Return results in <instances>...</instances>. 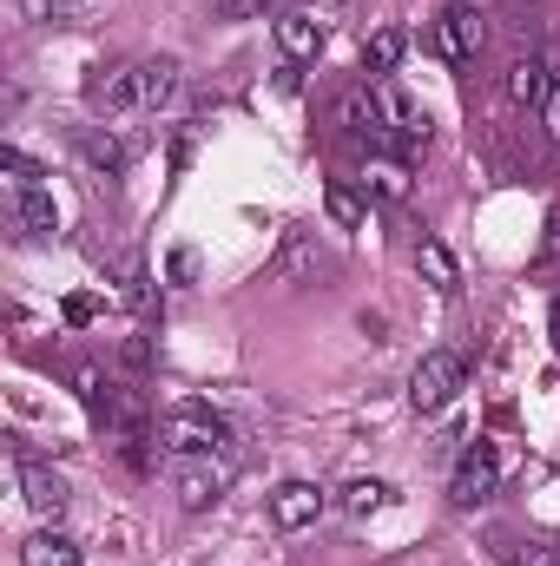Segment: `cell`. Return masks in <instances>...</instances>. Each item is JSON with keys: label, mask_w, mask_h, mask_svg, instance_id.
<instances>
[{"label": "cell", "mask_w": 560, "mask_h": 566, "mask_svg": "<svg viewBox=\"0 0 560 566\" xmlns=\"http://www.w3.org/2000/svg\"><path fill=\"white\" fill-rule=\"evenodd\" d=\"M548 329H554V349H560V290H554V310H548Z\"/></svg>", "instance_id": "obj_29"}, {"label": "cell", "mask_w": 560, "mask_h": 566, "mask_svg": "<svg viewBox=\"0 0 560 566\" xmlns=\"http://www.w3.org/2000/svg\"><path fill=\"white\" fill-rule=\"evenodd\" d=\"M323 507H330V494H323L317 481H283L278 494H271V521L290 527V534H297V527H310Z\"/></svg>", "instance_id": "obj_8"}, {"label": "cell", "mask_w": 560, "mask_h": 566, "mask_svg": "<svg viewBox=\"0 0 560 566\" xmlns=\"http://www.w3.org/2000/svg\"><path fill=\"white\" fill-rule=\"evenodd\" d=\"M462 389H468V356L462 349H428L409 369V409L416 416H442Z\"/></svg>", "instance_id": "obj_1"}, {"label": "cell", "mask_w": 560, "mask_h": 566, "mask_svg": "<svg viewBox=\"0 0 560 566\" xmlns=\"http://www.w3.org/2000/svg\"><path fill=\"white\" fill-rule=\"evenodd\" d=\"M126 363H133V369H145V363H152V343H145V336H133V343H126Z\"/></svg>", "instance_id": "obj_28"}, {"label": "cell", "mask_w": 560, "mask_h": 566, "mask_svg": "<svg viewBox=\"0 0 560 566\" xmlns=\"http://www.w3.org/2000/svg\"><path fill=\"white\" fill-rule=\"evenodd\" d=\"M548 66H554V73H548V99H541V119H548V139L560 145V60H554V53H548Z\"/></svg>", "instance_id": "obj_23"}, {"label": "cell", "mask_w": 560, "mask_h": 566, "mask_svg": "<svg viewBox=\"0 0 560 566\" xmlns=\"http://www.w3.org/2000/svg\"><path fill=\"white\" fill-rule=\"evenodd\" d=\"M278 46H283V60H317L323 53V20L317 13H303V7H283L278 13Z\"/></svg>", "instance_id": "obj_9"}, {"label": "cell", "mask_w": 560, "mask_h": 566, "mask_svg": "<svg viewBox=\"0 0 560 566\" xmlns=\"http://www.w3.org/2000/svg\"><path fill=\"white\" fill-rule=\"evenodd\" d=\"M20 494H27V507H33L40 521H60L66 501H73V488H66L46 461H20Z\"/></svg>", "instance_id": "obj_7"}, {"label": "cell", "mask_w": 560, "mask_h": 566, "mask_svg": "<svg viewBox=\"0 0 560 566\" xmlns=\"http://www.w3.org/2000/svg\"><path fill=\"white\" fill-rule=\"evenodd\" d=\"M481 40H488V20H481L468 0H455V7L435 20V53H442L448 66H468V60L481 53Z\"/></svg>", "instance_id": "obj_5"}, {"label": "cell", "mask_w": 560, "mask_h": 566, "mask_svg": "<svg viewBox=\"0 0 560 566\" xmlns=\"http://www.w3.org/2000/svg\"><path fill=\"white\" fill-rule=\"evenodd\" d=\"M541 271H560V205L548 211V238H541Z\"/></svg>", "instance_id": "obj_25"}, {"label": "cell", "mask_w": 560, "mask_h": 566, "mask_svg": "<svg viewBox=\"0 0 560 566\" xmlns=\"http://www.w3.org/2000/svg\"><path fill=\"white\" fill-rule=\"evenodd\" d=\"M165 277L172 283H198V251H172V258H165Z\"/></svg>", "instance_id": "obj_24"}, {"label": "cell", "mask_w": 560, "mask_h": 566, "mask_svg": "<svg viewBox=\"0 0 560 566\" xmlns=\"http://www.w3.org/2000/svg\"><path fill=\"white\" fill-rule=\"evenodd\" d=\"M172 488H178V507H185V514H205V507L225 494V468H218L211 454H178Z\"/></svg>", "instance_id": "obj_6"}, {"label": "cell", "mask_w": 560, "mask_h": 566, "mask_svg": "<svg viewBox=\"0 0 560 566\" xmlns=\"http://www.w3.org/2000/svg\"><path fill=\"white\" fill-rule=\"evenodd\" d=\"M93 310H100L93 296H66V323H93Z\"/></svg>", "instance_id": "obj_27"}, {"label": "cell", "mask_w": 560, "mask_h": 566, "mask_svg": "<svg viewBox=\"0 0 560 566\" xmlns=\"http://www.w3.org/2000/svg\"><path fill=\"white\" fill-rule=\"evenodd\" d=\"M211 13H218V20H245V13H265V0H218Z\"/></svg>", "instance_id": "obj_26"}, {"label": "cell", "mask_w": 560, "mask_h": 566, "mask_svg": "<svg viewBox=\"0 0 560 566\" xmlns=\"http://www.w3.org/2000/svg\"><path fill=\"white\" fill-rule=\"evenodd\" d=\"M278 271H283L290 283H317L323 271H330V258L317 251V238H310V231H290V238H283V258H278Z\"/></svg>", "instance_id": "obj_15"}, {"label": "cell", "mask_w": 560, "mask_h": 566, "mask_svg": "<svg viewBox=\"0 0 560 566\" xmlns=\"http://www.w3.org/2000/svg\"><path fill=\"white\" fill-rule=\"evenodd\" d=\"M548 73H554L548 53L515 60V66H508V99H515V106H541V99H548Z\"/></svg>", "instance_id": "obj_16"}, {"label": "cell", "mask_w": 560, "mask_h": 566, "mask_svg": "<svg viewBox=\"0 0 560 566\" xmlns=\"http://www.w3.org/2000/svg\"><path fill=\"white\" fill-rule=\"evenodd\" d=\"M178 93H185V66L178 60H139V106L145 113H165Z\"/></svg>", "instance_id": "obj_10"}, {"label": "cell", "mask_w": 560, "mask_h": 566, "mask_svg": "<svg viewBox=\"0 0 560 566\" xmlns=\"http://www.w3.org/2000/svg\"><path fill=\"white\" fill-rule=\"evenodd\" d=\"M495 481H501L495 441H468L462 461H455V474H448V501H455V507H481V501L495 494Z\"/></svg>", "instance_id": "obj_4"}, {"label": "cell", "mask_w": 560, "mask_h": 566, "mask_svg": "<svg viewBox=\"0 0 560 566\" xmlns=\"http://www.w3.org/2000/svg\"><path fill=\"white\" fill-rule=\"evenodd\" d=\"M225 441H231V428H225V416L211 402H178L165 416V448L172 454H218Z\"/></svg>", "instance_id": "obj_2"}, {"label": "cell", "mask_w": 560, "mask_h": 566, "mask_svg": "<svg viewBox=\"0 0 560 566\" xmlns=\"http://www.w3.org/2000/svg\"><path fill=\"white\" fill-rule=\"evenodd\" d=\"M13 218H20L27 238H53L60 231V211H53V191L46 185H20L13 191Z\"/></svg>", "instance_id": "obj_11"}, {"label": "cell", "mask_w": 560, "mask_h": 566, "mask_svg": "<svg viewBox=\"0 0 560 566\" xmlns=\"http://www.w3.org/2000/svg\"><path fill=\"white\" fill-rule=\"evenodd\" d=\"M0 171H13L20 185H40V178H46V171H40V165H33L20 145H0Z\"/></svg>", "instance_id": "obj_22"}, {"label": "cell", "mask_w": 560, "mask_h": 566, "mask_svg": "<svg viewBox=\"0 0 560 566\" xmlns=\"http://www.w3.org/2000/svg\"><path fill=\"white\" fill-rule=\"evenodd\" d=\"M403 46H409V33H403V27H376V33L363 40V73H370V80H390V73H396V60H403Z\"/></svg>", "instance_id": "obj_18"}, {"label": "cell", "mask_w": 560, "mask_h": 566, "mask_svg": "<svg viewBox=\"0 0 560 566\" xmlns=\"http://www.w3.org/2000/svg\"><path fill=\"white\" fill-rule=\"evenodd\" d=\"M93 106H106V113L139 106V66H113L106 80H93Z\"/></svg>", "instance_id": "obj_19"}, {"label": "cell", "mask_w": 560, "mask_h": 566, "mask_svg": "<svg viewBox=\"0 0 560 566\" xmlns=\"http://www.w3.org/2000/svg\"><path fill=\"white\" fill-rule=\"evenodd\" d=\"M60 7H80V0H60Z\"/></svg>", "instance_id": "obj_30"}, {"label": "cell", "mask_w": 560, "mask_h": 566, "mask_svg": "<svg viewBox=\"0 0 560 566\" xmlns=\"http://www.w3.org/2000/svg\"><path fill=\"white\" fill-rule=\"evenodd\" d=\"M390 501H396V488H390V481H370V474H356V481H343V488H336V507H343V514H356V521L383 514Z\"/></svg>", "instance_id": "obj_17"}, {"label": "cell", "mask_w": 560, "mask_h": 566, "mask_svg": "<svg viewBox=\"0 0 560 566\" xmlns=\"http://www.w3.org/2000/svg\"><path fill=\"white\" fill-rule=\"evenodd\" d=\"M73 151L100 171V178H126V145L113 139L106 126H80V139H73Z\"/></svg>", "instance_id": "obj_12"}, {"label": "cell", "mask_w": 560, "mask_h": 566, "mask_svg": "<svg viewBox=\"0 0 560 566\" xmlns=\"http://www.w3.org/2000/svg\"><path fill=\"white\" fill-rule=\"evenodd\" d=\"M495 547H501L508 566H560V547H548V541H508V534H495Z\"/></svg>", "instance_id": "obj_21"}, {"label": "cell", "mask_w": 560, "mask_h": 566, "mask_svg": "<svg viewBox=\"0 0 560 566\" xmlns=\"http://www.w3.org/2000/svg\"><path fill=\"white\" fill-rule=\"evenodd\" d=\"M323 211H330V224H343V231H363V218H370L363 191H356V185H343V178H330V185H323Z\"/></svg>", "instance_id": "obj_20"}, {"label": "cell", "mask_w": 560, "mask_h": 566, "mask_svg": "<svg viewBox=\"0 0 560 566\" xmlns=\"http://www.w3.org/2000/svg\"><path fill=\"white\" fill-rule=\"evenodd\" d=\"M20 566H80V541L60 527H40L20 541Z\"/></svg>", "instance_id": "obj_13"}, {"label": "cell", "mask_w": 560, "mask_h": 566, "mask_svg": "<svg viewBox=\"0 0 560 566\" xmlns=\"http://www.w3.org/2000/svg\"><path fill=\"white\" fill-rule=\"evenodd\" d=\"M416 271L428 290H442V296H455L462 290V264H455V251L442 244V238H422L416 244Z\"/></svg>", "instance_id": "obj_14"}, {"label": "cell", "mask_w": 560, "mask_h": 566, "mask_svg": "<svg viewBox=\"0 0 560 566\" xmlns=\"http://www.w3.org/2000/svg\"><path fill=\"white\" fill-rule=\"evenodd\" d=\"M80 396H86V409L100 416V428H113V434H145V389L100 382V376L86 369V376H80Z\"/></svg>", "instance_id": "obj_3"}]
</instances>
